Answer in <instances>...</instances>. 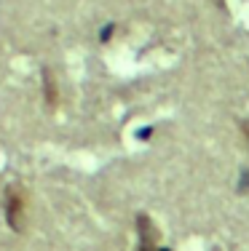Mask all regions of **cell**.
<instances>
[{"instance_id":"6da1fadb","label":"cell","mask_w":249,"mask_h":251,"mask_svg":"<svg viewBox=\"0 0 249 251\" xmlns=\"http://www.w3.org/2000/svg\"><path fill=\"white\" fill-rule=\"evenodd\" d=\"M22 208H25V203H22L19 193L11 190V193L5 195V219H8V225L14 227V230H22Z\"/></svg>"}]
</instances>
